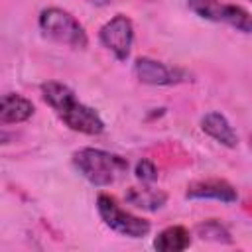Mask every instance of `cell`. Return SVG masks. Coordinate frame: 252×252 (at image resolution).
I'll return each mask as SVG.
<instances>
[{
    "label": "cell",
    "instance_id": "1",
    "mask_svg": "<svg viewBox=\"0 0 252 252\" xmlns=\"http://www.w3.org/2000/svg\"><path fill=\"white\" fill-rule=\"evenodd\" d=\"M43 102L55 112V116L73 132L87 134V136H98L104 132V120L100 114L79 100L77 93L61 83V81H45L39 87Z\"/></svg>",
    "mask_w": 252,
    "mask_h": 252
},
{
    "label": "cell",
    "instance_id": "2",
    "mask_svg": "<svg viewBox=\"0 0 252 252\" xmlns=\"http://www.w3.org/2000/svg\"><path fill=\"white\" fill-rule=\"evenodd\" d=\"M71 159L81 177L94 187H108L128 171L126 158L100 148H79L77 152H73Z\"/></svg>",
    "mask_w": 252,
    "mask_h": 252
},
{
    "label": "cell",
    "instance_id": "3",
    "mask_svg": "<svg viewBox=\"0 0 252 252\" xmlns=\"http://www.w3.org/2000/svg\"><path fill=\"white\" fill-rule=\"evenodd\" d=\"M37 26L41 35L55 43L69 45L73 49H85L89 45V35L85 26L71 12L63 8H57V6L43 8L39 12Z\"/></svg>",
    "mask_w": 252,
    "mask_h": 252
},
{
    "label": "cell",
    "instance_id": "4",
    "mask_svg": "<svg viewBox=\"0 0 252 252\" xmlns=\"http://www.w3.org/2000/svg\"><path fill=\"white\" fill-rule=\"evenodd\" d=\"M96 211H98V217L104 222V226H108L112 232H116L120 236L144 238L152 230L150 220H146V219H142V217L126 211L108 193H100L96 197Z\"/></svg>",
    "mask_w": 252,
    "mask_h": 252
},
{
    "label": "cell",
    "instance_id": "5",
    "mask_svg": "<svg viewBox=\"0 0 252 252\" xmlns=\"http://www.w3.org/2000/svg\"><path fill=\"white\" fill-rule=\"evenodd\" d=\"M187 8L203 20L224 24L240 33H252V14L242 6L220 0H187Z\"/></svg>",
    "mask_w": 252,
    "mask_h": 252
},
{
    "label": "cell",
    "instance_id": "6",
    "mask_svg": "<svg viewBox=\"0 0 252 252\" xmlns=\"http://www.w3.org/2000/svg\"><path fill=\"white\" fill-rule=\"evenodd\" d=\"M98 41L118 61H126L134 45V24L124 14H114L98 30Z\"/></svg>",
    "mask_w": 252,
    "mask_h": 252
},
{
    "label": "cell",
    "instance_id": "7",
    "mask_svg": "<svg viewBox=\"0 0 252 252\" xmlns=\"http://www.w3.org/2000/svg\"><path fill=\"white\" fill-rule=\"evenodd\" d=\"M132 73L140 83L152 85V87H171V85L187 83L191 79V75L185 69L171 67L163 61H158L152 57H138L134 61Z\"/></svg>",
    "mask_w": 252,
    "mask_h": 252
},
{
    "label": "cell",
    "instance_id": "8",
    "mask_svg": "<svg viewBox=\"0 0 252 252\" xmlns=\"http://www.w3.org/2000/svg\"><path fill=\"white\" fill-rule=\"evenodd\" d=\"M185 199H199V201L213 199L230 205L238 199V191L234 189V185H230L224 179H199L187 185Z\"/></svg>",
    "mask_w": 252,
    "mask_h": 252
},
{
    "label": "cell",
    "instance_id": "9",
    "mask_svg": "<svg viewBox=\"0 0 252 252\" xmlns=\"http://www.w3.org/2000/svg\"><path fill=\"white\" fill-rule=\"evenodd\" d=\"M201 130L224 148H236L238 146L236 130L232 128L230 120L219 110H211L201 118Z\"/></svg>",
    "mask_w": 252,
    "mask_h": 252
},
{
    "label": "cell",
    "instance_id": "10",
    "mask_svg": "<svg viewBox=\"0 0 252 252\" xmlns=\"http://www.w3.org/2000/svg\"><path fill=\"white\" fill-rule=\"evenodd\" d=\"M35 112V106L30 98H26L20 93H6L0 98V122L4 126L8 124H22L30 120Z\"/></svg>",
    "mask_w": 252,
    "mask_h": 252
},
{
    "label": "cell",
    "instance_id": "11",
    "mask_svg": "<svg viewBox=\"0 0 252 252\" xmlns=\"http://www.w3.org/2000/svg\"><path fill=\"white\" fill-rule=\"evenodd\" d=\"M191 246V232L183 224H171L158 232L154 248L159 252H181Z\"/></svg>",
    "mask_w": 252,
    "mask_h": 252
},
{
    "label": "cell",
    "instance_id": "12",
    "mask_svg": "<svg viewBox=\"0 0 252 252\" xmlns=\"http://www.w3.org/2000/svg\"><path fill=\"white\" fill-rule=\"evenodd\" d=\"M124 197H126V203H130L136 209H144V211H159L167 203V195L152 187H140V189L130 187Z\"/></svg>",
    "mask_w": 252,
    "mask_h": 252
},
{
    "label": "cell",
    "instance_id": "13",
    "mask_svg": "<svg viewBox=\"0 0 252 252\" xmlns=\"http://www.w3.org/2000/svg\"><path fill=\"white\" fill-rule=\"evenodd\" d=\"M195 232L203 240H211V242H219V244H230L232 242L230 230L217 219H209V220L199 222L195 226Z\"/></svg>",
    "mask_w": 252,
    "mask_h": 252
},
{
    "label": "cell",
    "instance_id": "14",
    "mask_svg": "<svg viewBox=\"0 0 252 252\" xmlns=\"http://www.w3.org/2000/svg\"><path fill=\"white\" fill-rule=\"evenodd\" d=\"M134 175H136V179L138 181H142V183H146V185H150V183H154V181H158V175H159V171H158V167H156V163L154 161H150V159H140L138 163H136V167H134Z\"/></svg>",
    "mask_w": 252,
    "mask_h": 252
},
{
    "label": "cell",
    "instance_id": "15",
    "mask_svg": "<svg viewBox=\"0 0 252 252\" xmlns=\"http://www.w3.org/2000/svg\"><path fill=\"white\" fill-rule=\"evenodd\" d=\"M250 148H252V136H250Z\"/></svg>",
    "mask_w": 252,
    "mask_h": 252
},
{
    "label": "cell",
    "instance_id": "16",
    "mask_svg": "<svg viewBox=\"0 0 252 252\" xmlns=\"http://www.w3.org/2000/svg\"><path fill=\"white\" fill-rule=\"evenodd\" d=\"M248 2H252V0H248Z\"/></svg>",
    "mask_w": 252,
    "mask_h": 252
}]
</instances>
